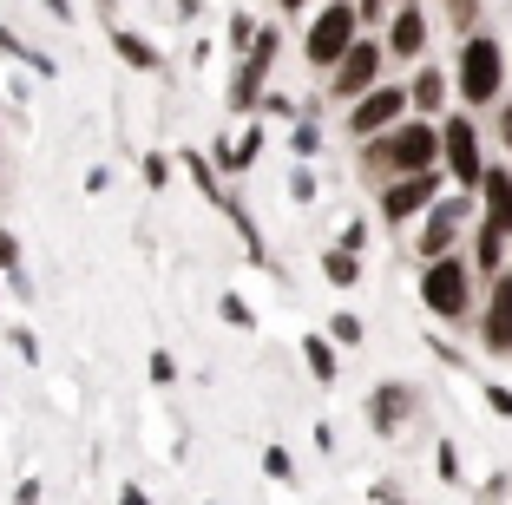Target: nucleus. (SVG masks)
I'll return each mask as SVG.
<instances>
[{
	"label": "nucleus",
	"instance_id": "nucleus-1",
	"mask_svg": "<svg viewBox=\"0 0 512 505\" xmlns=\"http://www.w3.org/2000/svg\"><path fill=\"white\" fill-rule=\"evenodd\" d=\"M434 164H440V119H401L381 138H362V164H355V171L381 191V184L434 171Z\"/></svg>",
	"mask_w": 512,
	"mask_h": 505
},
{
	"label": "nucleus",
	"instance_id": "nucleus-2",
	"mask_svg": "<svg viewBox=\"0 0 512 505\" xmlns=\"http://www.w3.org/2000/svg\"><path fill=\"white\" fill-rule=\"evenodd\" d=\"M414 296H421V309L434 315V322H467V315L480 309V276H473L467 250L421 263V276H414Z\"/></svg>",
	"mask_w": 512,
	"mask_h": 505
},
{
	"label": "nucleus",
	"instance_id": "nucleus-3",
	"mask_svg": "<svg viewBox=\"0 0 512 505\" xmlns=\"http://www.w3.org/2000/svg\"><path fill=\"white\" fill-rule=\"evenodd\" d=\"M506 46L493 40V33H467L460 40V60H453V99L467 105V112H486V105H499V92H506Z\"/></svg>",
	"mask_w": 512,
	"mask_h": 505
},
{
	"label": "nucleus",
	"instance_id": "nucleus-4",
	"mask_svg": "<svg viewBox=\"0 0 512 505\" xmlns=\"http://www.w3.org/2000/svg\"><path fill=\"white\" fill-rule=\"evenodd\" d=\"M440 171H447L453 191L480 197V178H486V145H480V125L467 112H440Z\"/></svg>",
	"mask_w": 512,
	"mask_h": 505
},
{
	"label": "nucleus",
	"instance_id": "nucleus-5",
	"mask_svg": "<svg viewBox=\"0 0 512 505\" xmlns=\"http://www.w3.org/2000/svg\"><path fill=\"white\" fill-rule=\"evenodd\" d=\"M480 210V197L453 191V197H434V210L421 217V230H414V256L421 263H434V256H453L467 250V217Z\"/></svg>",
	"mask_w": 512,
	"mask_h": 505
},
{
	"label": "nucleus",
	"instance_id": "nucleus-6",
	"mask_svg": "<svg viewBox=\"0 0 512 505\" xmlns=\"http://www.w3.org/2000/svg\"><path fill=\"white\" fill-rule=\"evenodd\" d=\"M355 40H362V7H355V0H329V7L309 20V33H302V60L329 73Z\"/></svg>",
	"mask_w": 512,
	"mask_h": 505
},
{
	"label": "nucleus",
	"instance_id": "nucleus-7",
	"mask_svg": "<svg viewBox=\"0 0 512 505\" xmlns=\"http://www.w3.org/2000/svg\"><path fill=\"white\" fill-rule=\"evenodd\" d=\"M276 53H283V33L256 27V40L243 46L237 73H230V112H237V119H250V112H256V99H263V86H270V73H276Z\"/></svg>",
	"mask_w": 512,
	"mask_h": 505
},
{
	"label": "nucleus",
	"instance_id": "nucleus-8",
	"mask_svg": "<svg viewBox=\"0 0 512 505\" xmlns=\"http://www.w3.org/2000/svg\"><path fill=\"white\" fill-rule=\"evenodd\" d=\"M381 66H388V46L362 33V40H355L342 60L329 66V99H335V105H355L368 86H381Z\"/></svg>",
	"mask_w": 512,
	"mask_h": 505
},
{
	"label": "nucleus",
	"instance_id": "nucleus-9",
	"mask_svg": "<svg viewBox=\"0 0 512 505\" xmlns=\"http://www.w3.org/2000/svg\"><path fill=\"white\" fill-rule=\"evenodd\" d=\"M440 191H447V171H440V164L434 171H414V178L381 184V223H421Z\"/></svg>",
	"mask_w": 512,
	"mask_h": 505
},
{
	"label": "nucleus",
	"instance_id": "nucleus-10",
	"mask_svg": "<svg viewBox=\"0 0 512 505\" xmlns=\"http://www.w3.org/2000/svg\"><path fill=\"white\" fill-rule=\"evenodd\" d=\"M368 427L381 433V440H401L407 427H414V414H421V387L414 381H375V394L362 401Z\"/></svg>",
	"mask_w": 512,
	"mask_h": 505
},
{
	"label": "nucleus",
	"instance_id": "nucleus-11",
	"mask_svg": "<svg viewBox=\"0 0 512 505\" xmlns=\"http://www.w3.org/2000/svg\"><path fill=\"white\" fill-rule=\"evenodd\" d=\"M401 119H407V86H368L362 99L348 105V132H355V145H362V138H381Z\"/></svg>",
	"mask_w": 512,
	"mask_h": 505
},
{
	"label": "nucleus",
	"instance_id": "nucleus-12",
	"mask_svg": "<svg viewBox=\"0 0 512 505\" xmlns=\"http://www.w3.org/2000/svg\"><path fill=\"white\" fill-rule=\"evenodd\" d=\"M480 348L499 361H512V276H493L480 302Z\"/></svg>",
	"mask_w": 512,
	"mask_h": 505
},
{
	"label": "nucleus",
	"instance_id": "nucleus-13",
	"mask_svg": "<svg viewBox=\"0 0 512 505\" xmlns=\"http://www.w3.org/2000/svg\"><path fill=\"white\" fill-rule=\"evenodd\" d=\"M394 27H388V60H401V66H421V53H427V14H421V0H394Z\"/></svg>",
	"mask_w": 512,
	"mask_h": 505
},
{
	"label": "nucleus",
	"instance_id": "nucleus-14",
	"mask_svg": "<svg viewBox=\"0 0 512 505\" xmlns=\"http://www.w3.org/2000/svg\"><path fill=\"white\" fill-rule=\"evenodd\" d=\"M486 230H499V237H512V164H486L480 178V217Z\"/></svg>",
	"mask_w": 512,
	"mask_h": 505
},
{
	"label": "nucleus",
	"instance_id": "nucleus-15",
	"mask_svg": "<svg viewBox=\"0 0 512 505\" xmlns=\"http://www.w3.org/2000/svg\"><path fill=\"white\" fill-rule=\"evenodd\" d=\"M453 99V79L440 73V66H414V86H407V112L414 119H440Z\"/></svg>",
	"mask_w": 512,
	"mask_h": 505
},
{
	"label": "nucleus",
	"instance_id": "nucleus-16",
	"mask_svg": "<svg viewBox=\"0 0 512 505\" xmlns=\"http://www.w3.org/2000/svg\"><path fill=\"white\" fill-rule=\"evenodd\" d=\"M256 158H263V119L250 112V119H243V132L230 138V145H217V151H211V164H217V171H230V178H243Z\"/></svg>",
	"mask_w": 512,
	"mask_h": 505
},
{
	"label": "nucleus",
	"instance_id": "nucleus-17",
	"mask_svg": "<svg viewBox=\"0 0 512 505\" xmlns=\"http://www.w3.org/2000/svg\"><path fill=\"white\" fill-rule=\"evenodd\" d=\"M506 256H512V237H499V230H486V223H473V243H467V263L473 276H506Z\"/></svg>",
	"mask_w": 512,
	"mask_h": 505
},
{
	"label": "nucleus",
	"instance_id": "nucleus-18",
	"mask_svg": "<svg viewBox=\"0 0 512 505\" xmlns=\"http://www.w3.org/2000/svg\"><path fill=\"white\" fill-rule=\"evenodd\" d=\"M112 53H119L132 73H158V66H165V53H158L145 33H132V27H112Z\"/></svg>",
	"mask_w": 512,
	"mask_h": 505
},
{
	"label": "nucleus",
	"instance_id": "nucleus-19",
	"mask_svg": "<svg viewBox=\"0 0 512 505\" xmlns=\"http://www.w3.org/2000/svg\"><path fill=\"white\" fill-rule=\"evenodd\" d=\"M302 368L316 374V387H335V374H342V355H335L329 335H316V328L302 335Z\"/></svg>",
	"mask_w": 512,
	"mask_h": 505
},
{
	"label": "nucleus",
	"instance_id": "nucleus-20",
	"mask_svg": "<svg viewBox=\"0 0 512 505\" xmlns=\"http://www.w3.org/2000/svg\"><path fill=\"white\" fill-rule=\"evenodd\" d=\"M322 276H329L335 289H355V283H362V256H355V250H335V243H329V250H322Z\"/></svg>",
	"mask_w": 512,
	"mask_h": 505
},
{
	"label": "nucleus",
	"instance_id": "nucleus-21",
	"mask_svg": "<svg viewBox=\"0 0 512 505\" xmlns=\"http://www.w3.org/2000/svg\"><path fill=\"white\" fill-rule=\"evenodd\" d=\"M0 53H7V60H20L27 73H40V79H53V73H60V66L46 60V53H33V46L20 40V33H7V27H0Z\"/></svg>",
	"mask_w": 512,
	"mask_h": 505
},
{
	"label": "nucleus",
	"instance_id": "nucleus-22",
	"mask_svg": "<svg viewBox=\"0 0 512 505\" xmlns=\"http://www.w3.org/2000/svg\"><path fill=\"white\" fill-rule=\"evenodd\" d=\"M178 171H184V178H191V184H197L204 197H211V204L224 197V191H217V164L204 158V151H178Z\"/></svg>",
	"mask_w": 512,
	"mask_h": 505
},
{
	"label": "nucleus",
	"instance_id": "nucleus-23",
	"mask_svg": "<svg viewBox=\"0 0 512 505\" xmlns=\"http://www.w3.org/2000/svg\"><path fill=\"white\" fill-rule=\"evenodd\" d=\"M322 328H329V342H335V348H362V335H368V322H362L355 309H335Z\"/></svg>",
	"mask_w": 512,
	"mask_h": 505
},
{
	"label": "nucleus",
	"instance_id": "nucleus-24",
	"mask_svg": "<svg viewBox=\"0 0 512 505\" xmlns=\"http://www.w3.org/2000/svg\"><path fill=\"white\" fill-rule=\"evenodd\" d=\"M263 479H276V486H296V460H289V446H263Z\"/></svg>",
	"mask_w": 512,
	"mask_h": 505
},
{
	"label": "nucleus",
	"instance_id": "nucleus-25",
	"mask_svg": "<svg viewBox=\"0 0 512 505\" xmlns=\"http://www.w3.org/2000/svg\"><path fill=\"white\" fill-rule=\"evenodd\" d=\"M289 151L309 164V158L322 151V125H316V119H296V125H289Z\"/></svg>",
	"mask_w": 512,
	"mask_h": 505
},
{
	"label": "nucleus",
	"instance_id": "nucleus-26",
	"mask_svg": "<svg viewBox=\"0 0 512 505\" xmlns=\"http://www.w3.org/2000/svg\"><path fill=\"white\" fill-rule=\"evenodd\" d=\"M217 315H224L230 328H256V309L237 296V289H224V296H217Z\"/></svg>",
	"mask_w": 512,
	"mask_h": 505
},
{
	"label": "nucleus",
	"instance_id": "nucleus-27",
	"mask_svg": "<svg viewBox=\"0 0 512 505\" xmlns=\"http://www.w3.org/2000/svg\"><path fill=\"white\" fill-rule=\"evenodd\" d=\"M138 178H145V191H165V184H171V158L145 151V158H138Z\"/></svg>",
	"mask_w": 512,
	"mask_h": 505
},
{
	"label": "nucleus",
	"instance_id": "nucleus-28",
	"mask_svg": "<svg viewBox=\"0 0 512 505\" xmlns=\"http://www.w3.org/2000/svg\"><path fill=\"white\" fill-rule=\"evenodd\" d=\"M434 473H440V486H460V446L453 440L434 446Z\"/></svg>",
	"mask_w": 512,
	"mask_h": 505
},
{
	"label": "nucleus",
	"instance_id": "nucleus-29",
	"mask_svg": "<svg viewBox=\"0 0 512 505\" xmlns=\"http://www.w3.org/2000/svg\"><path fill=\"white\" fill-rule=\"evenodd\" d=\"M480 401H486V414L512 420V387H506V381H480Z\"/></svg>",
	"mask_w": 512,
	"mask_h": 505
},
{
	"label": "nucleus",
	"instance_id": "nucleus-30",
	"mask_svg": "<svg viewBox=\"0 0 512 505\" xmlns=\"http://www.w3.org/2000/svg\"><path fill=\"white\" fill-rule=\"evenodd\" d=\"M145 374H151V387H171L178 381V361L165 355V348H151V361H145Z\"/></svg>",
	"mask_w": 512,
	"mask_h": 505
},
{
	"label": "nucleus",
	"instance_id": "nucleus-31",
	"mask_svg": "<svg viewBox=\"0 0 512 505\" xmlns=\"http://www.w3.org/2000/svg\"><path fill=\"white\" fill-rule=\"evenodd\" d=\"M335 250H355V256H368V223H362V217H348V223H342V237H335Z\"/></svg>",
	"mask_w": 512,
	"mask_h": 505
},
{
	"label": "nucleus",
	"instance_id": "nucleus-32",
	"mask_svg": "<svg viewBox=\"0 0 512 505\" xmlns=\"http://www.w3.org/2000/svg\"><path fill=\"white\" fill-rule=\"evenodd\" d=\"M0 276H20V237L0 223Z\"/></svg>",
	"mask_w": 512,
	"mask_h": 505
},
{
	"label": "nucleus",
	"instance_id": "nucleus-33",
	"mask_svg": "<svg viewBox=\"0 0 512 505\" xmlns=\"http://www.w3.org/2000/svg\"><path fill=\"white\" fill-rule=\"evenodd\" d=\"M289 204H316V171H289Z\"/></svg>",
	"mask_w": 512,
	"mask_h": 505
},
{
	"label": "nucleus",
	"instance_id": "nucleus-34",
	"mask_svg": "<svg viewBox=\"0 0 512 505\" xmlns=\"http://www.w3.org/2000/svg\"><path fill=\"white\" fill-rule=\"evenodd\" d=\"M7 342H14V355L27 361V368L40 361V342H33V328H7Z\"/></svg>",
	"mask_w": 512,
	"mask_h": 505
},
{
	"label": "nucleus",
	"instance_id": "nucleus-35",
	"mask_svg": "<svg viewBox=\"0 0 512 505\" xmlns=\"http://www.w3.org/2000/svg\"><path fill=\"white\" fill-rule=\"evenodd\" d=\"M256 40V20L250 14H237V20H230V46H237V53H243V46H250Z\"/></svg>",
	"mask_w": 512,
	"mask_h": 505
},
{
	"label": "nucleus",
	"instance_id": "nucleus-36",
	"mask_svg": "<svg viewBox=\"0 0 512 505\" xmlns=\"http://www.w3.org/2000/svg\"><path fill=\"white\" fill-rule=\"evenodd\" d=\"M40 499H46L40 479H20V486H14V505H40Z\"/></svg>",
	"mask_w": 512,
	"mask_h": 505
},
{
	"label": "nucleus",
	"instance_id": "nucleus-37",
	"mask_svg": "<svg viewBox=\"0 0 512 505\" xmlns=\"http://www.w3.org/2000/svg\"><path fill=\"white\" fill-rule=\"evenodd\" d=\"M493 132H499V145L512 151V105H499V112H493Z\"/></svg>",
	"mask_w": 512,
	"mask_h": 505
},
{
	"label": "nucleus",
	"instance_id": "nucleus-38",
	"mask_svg": "<svg viewBox=\"0 0 512 505\" xmlns=\"http://www.w3.org/2000/svg\"><path fill=\"white\" fill-rule=\"evenodd\" d=\"M368 505H407V499L388 486V479H381V486H368Z\"/></svg>",
	"mask_w": 512,
	"mask_h": 505
},
{
	"label": "nucleus",
	"instance_id": "nucleus-39",
	"mask_svg": "<svg viewBox=\"0 0 512 505\" xmlns=\"http://www.w3.org/2000/svg\"><path fill=\"white\" fill-rule=\"evenodd\" d=\"M119 505H151V492L138 486V479H125V486H119Z\"/></svg>",
	"mask_w": 512,
	"mask_h": 505
},
{
	"label": "nucleus",
	"instance_id": "nucleus-40",
	"mask_svg": "<svg viewBox=\"0 0 512 505\" xmlns=\"http://www.w3.org/2000/svg\"><path fill=\"white\" fill-rule=\"evenodd\" d=\"M106 184H112V171H106V164H92V171H86V197H99Z\"/></svg>",
	"mask_w": 512,
	"mask_h": 505
},
{
	"label": "nucleus",
	"instance_id": "nucleus-41",
	"mask_svg": "<svg viewBox=\"0 0 512 505\" xmlns=\"http://www.w3.org/2000/svg\"><path fill=\"white\" fill-rule=\"evenodd\" d=\"M40 7H46L53 20H79V14H73V0H40Z\"/></svg>",
	"mask_w": 512,
	"mask_h": 505
},
{
	"label": "nucleus",
	"instance_id": "nucleus-42",
	"mask_svg": "<svg viewBox=\"0 0 512 505\" xmlns=\"http://www.w3.org/2000/svg\"><path fill=\"white\" fill-rule=\"evenodd\" d=\"M355 7H362V27H368V20H381V7H394V0H355Z\"/></svg>",
	"mask_w": 512,
	"mask_h": 505
},
{
	"label": "nucleus",
	"instance_id": "nucleus-43",
	"mask_svg": "<svg viewBox=\"0 0 512 505\" xmlns=\"http://www.w3.org/2000/svg\"><path fill=\"white\" fill-rule=\"evenodd\" d=\"M276 7H283V14H302V7H309V0H276Z\"/></svg>",
	"mask_w": 512,
	"mask_h": 505
},
{
	"label": "nucleus",
	"instance_id": "nucleus-44",
	"mask_svg": "<svg viewBox=\"0 0 512 505\" xmlns=\"http://www.w3.org/2000/svg\"><path fill=\"white\" fill-rule=\"evenodd\" d=\"M506 73H512V46H506Z\"/></svg>",
	"mask_w": 512,
	"mask_h": 505
},
{
	"label": "nucleus",
	"instance_id": "nucleus-45",
	"mask_svg": "<svg viewBox=\"0 0 512 505\" xmlns=\"http://www.w3.org/2000/svg\"><path fill=\"white\" fill-rule=\"evenodd\" d=\"M506 499H512V479H506Z\"/></svg>",
	"mask_w": 512,
	"mask_h": 505
},
{
	"label": "nucleus",
	"instance_id": "nucleus-46",
	"mask_svg": "<svg viewBox=\"0 0 512 505\" xmlns=\"http://www.w3.org/2000/svg\"><path fill=\"white\" fill-rule=\"evenodd\" d=\"M506 276H512V256H506Z\"/></svg>",
	"mask_w": 512,
	"mask_h": 505
},
{
	"label": "nucleus",
	"instance_id": "nucleus-47",
	"mask_svg": "<svg viewBox=\"0 0 512 505\" xmlns=\"http://www.w3.org/2000/svg\"><path fill=\"white\" fill-rule=\"evenodd\" d=\"M447 7H453V0H447Z\"/></svg>",
	"mask_w": 512,
	"mask_h": 505
}]
</instances>
